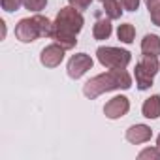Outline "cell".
Masks as SVG:
<instances>
[{"label":"cell","instance_id":"13","mask_svg":"<svg viewBox=\"0 0 160 160\" xmlns=\"http://www.w3.org/2000/svg\"><path fill=\"white\" fill-rule=\"evenodd\" d=\"M104 13L109 17V19H121L122 15V4L119 0H104Z\"/></svg>","mask_w":160,"mask_h":160},{"label":"cell","instance_id":"22","mask_svg":"<svg viewBox=\"0 0 160 160\" xmlns=\"http://www.w3.org/2000/svg\"><path fill=\"white\" fill-rule=\"evenodd\" d=\"M100 2H104V0H100Z\"/></svg>","mask_w":160,"mask_h":160},{"label":"cell","instance_id":"15","mask_svg":"<svg viewBox=\"0 0 160 160\" xmlns=\"http://www.w3.org/2000/svg\"><path fill=\"white\" fill-rule=\"evenodd\" d=\"M145 4H147V10L151 13L152 25L160 27V0H145Z\"/></svg>","mask_w":160,"mask_h":160},{"label":"cell","instance_id":"18","mask_svg":"<svg viewBox=\"0 0 160 160\" xmlns=\"http://www.w3.org/2000/svg\"><path fill=\"white\" fill-rule=\"evenodd\" d=\"M4 12H17L23 6V0H0Z\"/></svg>","mask_w":160,"mask_h":160},{"label":"cell","instance_id":"8","mask_svg":"<svg viewBox=\"0 0 160 160\" xmlns=\"http://www.w3.org/2000/svg\"><path fill=\"white\" fill-rule=\"evenodd\" d=\"M151 138H152V130H151V126H147V124H132V126L126 130V141H130V143H134V145L147 143Z\"/></svg>","mask_w":160,"mask_h":160},{"label":"cell","instance_id":"7","mask_svg":"<svg viewBox=\"0 0 160 160\" xmlns=\"http://www.w3.org/2000/svg\"><path fill=\"white\" fill-rule=\"evenodd\" d=\"M128 109H130V100L126 96L119 94V96H113L104 106V115L108 119H121V117H124L128 113Z\"/></svg>","mask_w":160,"mask_h":160},{"label":"cell","instance_id":"10","mask_svg":"<svg viewBox=\"0 0 160 160\" xmlns=\"http://www.w3.org/2000/svg\"><path fill=\"white\" fill-rule=\"evenodd\" d=\"M141 53L143 55L158 57L160 55V36H156V34H145L143 40H141Z\"/></svg>","mask_w":160,"mask_h":160},{"label":"cell","instance_id":"20","mask_svg":"<svg viewBox=\"0 0 160 160\" xmlns=\"http://www.w3.org/2000/svg\"><path fill=\"white\" fill-rule=\"evenodd\" d=\"M121 4L126 12H136L139 8V0H121Z\"/></svg>","mask_w":160,"mask_h":160},{"label":"cell","instance_id":"6","mask_svg":"<svg viewBox=\"0 0 160 160\" xmlns=\"http://www.w3.org/2000/svg\"><path fill=\"white\" fill-rule=\"evenodd\" d=\"M64 47L60 43H51L47 47L42 49V55H40V62L45 66V68H57L62 60H64Z\"/></svg>","mask_w":160,"mask_h":160},{"label":"cell","instance_id":"3","mask_svg":"<svg viewBox=\"0 0 160 160\" xmlns=\"http://www.w3.org/2000/svg\"><path fill=\"white\" fill-rule=\"evenodd\" d=\"M51 34H53V23L43 15L25 17L15 27V38L23 43H32L42 36L51 38Z\"/></svg>","mask_w":160,"mask_h":160},{"label":"cell","instance_id":"17","mask_svg":"<svg viewBox=\"0 0 160 160\" xmlns=\"http://www.w3.org/2000/svg\"><path fill=\"white\" fill-rule=\"evenodd\" d=\"M138 158H139V160H145V158L158 160V158H160V151H158V147H147V149H143V151L138 154Z\"/></svg>","mask_w":160,"mask_h":160},{"label":"cell","instance_id":"14","mask_svg":"<svg viewBox=\"0 0 160 160\" xmlns=\"http://www.w3.org/2000/svg\"><path fill=\"white\" fill-rule=\"evenodd\" d=\"M117 38H119L122 43H132L134 38H136V28H134L130 23L119 25V28H117Z\"/></svg>","mask_w":160,"mask_h":160},{"label":"cell","instance_id":"1","mask_svg":"<svg viewBox=\"0 0 160 160\" xmlns=\"http://www.w3.org/2000/svg\"><path fill=\"white\" fill-rule=\"evenodd\" d=\"M83 25H85V19H83L79 10H75L73 6L60 8V12L55 17V23H53L51 38L57 43H60L64 49H72V47L77 45L75 36L81 32Z\"/></svg>","mask_w":160,"mask_h":160},{"label":"cell","instance_id":"2","mask_svg":"<svg viewBox=\"0 0 160 160\" xmlns=\"http://www.w3.org/2000/svg\"><path fill=\"white\" fill-rule=\"evenodd\" d=\"M130 87H132V77L124 68H109V72H104L89 79L83 85V94L89 100H94L104 92L121 91V89L126 91Z\"/></svg>","mask_w":160,"mask_h":160},{"label":"cell","instance_id":"19","mask_svg":"<svg viewBox=\"0 0 160 160\" xmlns=\"http://www.w3.org/2000/svg\"><path fill=\"white\" fill-rule=\"evenodd\" d=\"M91 2H92V0H70V6H73L79 12H85L91 6Z\"/></svg>","mask_w":160,"mask_h":160},{"label":"cell","instance_id":"12","mask_svg":"<svg viewBox=\"0 0 160 160\" xmlns=\"http://www.w3.org/2000/svg\"><path fill=\"white\" fill-rule=\"evenodd\" d=\"M113 32V27H111V19H96L94 27H92V36L94 40H108Z\"/></svg>","mask_w":160,"mask_h":160},{"label":"cell","instance_id":"11","mask_svg":"<svg viewBox=\"0 0 160 160\" xmlns=\"http://www.w3.org/2000/svg\"><path fill=\"white\" fill-rule=\"evenodd\" d=\"M141 113L147 119H158L160 117V96L158 94L149 96L141 106Z\"/></svg>","mask_w":160,"mask_h":160},{"label":"cell","instance_id":"16","mask_svg":"<svg viewBox=\"0 0 160 160\" xmlns=\"http://www.w3.org/2000/svg\"><path fill=\"white\" fill-rule=\"evenodd\" d=\"M23 6H25V10L38 13L47 6V0H23Z\"/></svg>","mask_w":160,"mask_h":160},{"label":"cell","instance_id":"4","mask_svg":"<svg viewBox=\"0 0 160 160\" xmlns=\"http://www.w3.org/2000/svg\"><path fill=\"white\" fill-rule=\"evenodd\" d=\"M96 57L98 62L106 68H126L132 60V55L126 49H119V47H98Z\"/></svg>","mask_w":160,"mask_h":160},{"label":"cell","instance_id":"21","mask_svg":"<svg viewBox=\"0 0 160 160\" xmlns=\"http://www.w3.org/2000/svg\"><path fill=\"white\" fill-rule=\"evenodd\" d=\"M156 147H158V151H160V134H158V138H156Z\"/></svg>","mask_w":160,"mask_h":160},{"label":"cell","instance_id":"9","mask_svg":"<svg viewBox=\"0 0 160 160\" xmlns=\"http://www.w3.org/2000/svg\"><path fill=\"white\" fill-rule=\"evenodd\" d=\"M152 79H154V75H152L147 68H143L141 62H138V64H136V85H138V89H139V91L151 89V87H152Z\"/></svg>","mask_w":160,"mask_h":160},{"label":"cell","instance_id":"5","mask_svg":"<svg viewBox=\"0 0 160 160\" xmlns=\"http://www.w3.org/2000/svg\"><path fill=\"white\" fill-rule=\"evenodd\" d=\"M92 58H91V55H87V53H77V55H73L70 60H68V66H66V70H68V75L72 77V79H79V77H83L91 68H92Z\"/></svg>","mask_w":160,"mask_h":160}]
</instances>
